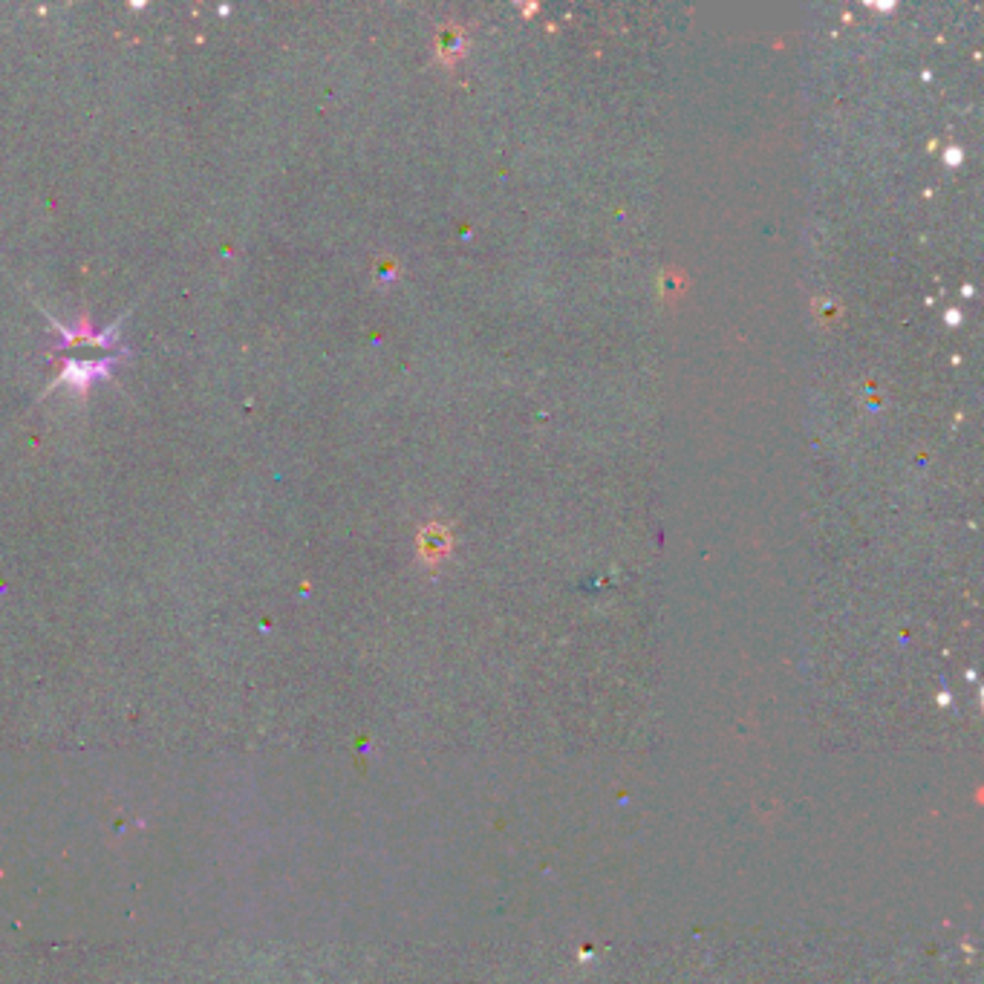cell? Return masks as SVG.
Masks as SVG:
<instances>
[{"label":"cell","mask_w":984,"mask_h":984,"mask_svg":"<svg viewBox=\"0 0 984 984\" xmlns=\"http://www.w3.org/2000/svg\"><path fill=\"white\" fill-rule=\"evenodd\" d=\"M122 355L125 353L110 355V358H101V361H78V358H67L64 367H61V373H58V379L52 381V387H55V384H73L78 393H84V390L90 387V381L107 376L110 367H113Z\"/></svg>","instance_id":"6da1fadb"},{"label":"cell","mask_w":984,"mask_h":984,"mask_svg":"<svg viewBox=\"0 0 984 984\" xmlns=\"http://www.w3.org/2000/svg\"><path fill=\"white\" fill-rule=\"evenodd\" d=\"M419 552H422V557H425L428 563L442 560L445 552H448V531L442 529V526H428V529L422 531Z\"/></svg>","instance_id":"7a4b0ae2"}]
</instances>
